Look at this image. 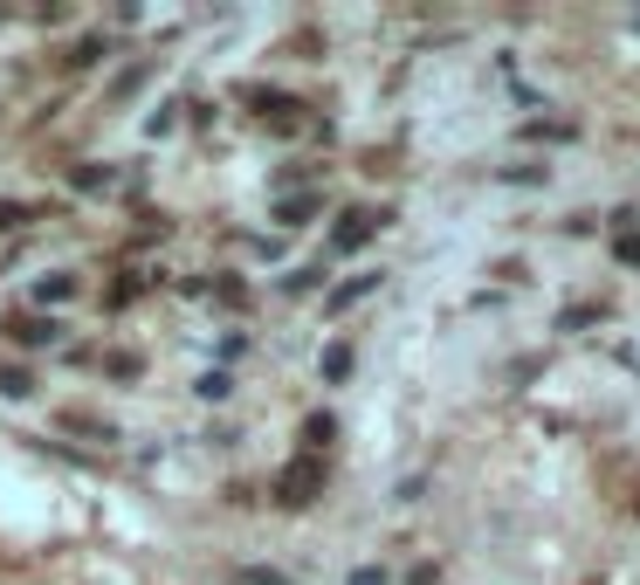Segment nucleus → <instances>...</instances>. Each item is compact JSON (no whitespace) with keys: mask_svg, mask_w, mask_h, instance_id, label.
Here are the masks:
<instances>
[{"mask_svg":"<svg viewBox=\"0 0 640 585\" xmlns=\"http://www.w3.org/2000/svg\"><path fill=\"white\" fill-rule=\"evenodd\" d=\"M613 248H620V262H640V234H633V227H620V242H613Z\"/></svg>","mask_w":640,"mask_h":585,"instance_id":"15","label":"nucleus"},{"mask_svg":"<svg viewBox=\"0 0 640 585\" xmlns=\"http://www.w3.org/2000/svg\"><path fill=\"white\" fill-rule=\"evenodd\" d=\"M379 221H386V214H366V207H351V214H345V221L331 227V248H338V255H351V248H366L372 234H379Z\"/></svg>","mask_w":640,"mask_h":585,"instance_id":"2","label":"nucleus"},{"mask_svg":"<svg viewBox=\"0 0 640 585\" xmlns=\"http://www.w3.org/2000/svg\"><path fill=\"white\" fill-rule=\"evenodd\" d=\"M351 585H386V572H379V565H358V572H351Z\"/></svg>","mask_w":640,"mask_h":585,"instance_id":"17","label":"nucleus"},{"mask_svg":"<svg viewBox=\"0 0 640 585\" xmlns=\"http://www.w3.org/2000/svg\"><path fill=\"white\" fill-rule=\"evenodd\" d=\"M324 379H351V344H324Z\"/></svg>","mask_w":640,"mask_h":585,"instance_id":"8","label":"nucleus"},{"mask_svg":"<svg viewBox=\"0 0 640 585\" xmlns=\"http://www.w3.org/2000/svg\"><path fill=\"white\" fill-rule=\"evenodd\" d=\"M69 296H76V276H69V269H49V276L35 283V303H49V310L69 303Z\"/></svg>","mask_w":640,"mask_h":585,"instance_id":"3","label":"nucleus"},{"mask_svg":"<svg viewBox=\"0 0 640 585\" xmlns=\"http://www.w3.org/2000/svg\"><path fill=\"white\" fill-rule=\"evenodd\" d=\"M242 585H283V572H269V565H249V572H242Z\"/></svg>","mask_w":640,"mask_h":585,"instance_id":"16","label":"nucleus"},{"mask_svg":"<svg viewBox=\"0 0 640 585\" xmlns=\"http://www.w3.org/2000/svg\"><path fill=\"white\" fill-rule=\"evenodd\" d=\"M633 28H640V14H633Z\"/></svg>","mask_w":640,"mask_h":585,"instance_id":"18","label":"nucleus"},{"mask_svg":"<svg viewBox=\"0 0 640 585\" xmlns=\"http://www.w3.org/2000/svg\"><path fill=\"white\" fill-rule=\"evenodd\" d=\"M14 338H21V344H56V318H21Z\"/></svg>","mask_w":640,"mask_h":585,"instance_id":"6","label":"nucleus"},{"mask_svg":"<svg viewBox=\"0 0 640 585\" xmlns=\"http://www.w3.org/2000/svg\"><path fill=\"white\" fill-rule=\"evenodd\" d=\"M331 441H338V420H331V413H310V420H303V448H310V455H324Z\"/></svg>","mask_w":640,"mask_h":585,"instance_id":"4","label":"nucleus"},{"mask_svg":"<svg viewBox=\"0 0 640 585\" xmlns=\"http://www.w3.org/2000/svg\"><path fill=\"white\" fill-rule=\"evenodd\" d=\"M69 62H76V69H90V62H104V35H84V42L69 49Z\"/></svg>","mask_w":640,"mask_h":585,"instance_id":"10","label":"nucleus"},{"mask_svg":"<svg viewBox=\"0 0 640 585\" xmlns=\"http://www.w3.org/2000/svg\"><path fill=\"white\" fill-rule=\"evenodd\" d=\"M227 393H234L227 372H207V379H200V400H227Z\"/></svg>","mask_w":640,"mask_h":585,"instance_id":"12","label":"nucleus"},{"mask_svg":"<svg viewBox=\"0 0 640 585\" xmlns=\"http://www.w3.org/2000/svg\"><path fill=\"white\" fill-rule=\"evenodd\" d=\"M317 489H324V455H303V461H290L283 476H275V503H283V510L317 503Z\"/></svg>","mask_w":640,"mask_h":585,"instance_id":"1","label":"nucleus"},{"mask_svg":"<svg viewBox=\"0 0 640 585\" xmlns=\"http://www.w3.org/2000/svg\"><path fill=\"white\" fill-rule=\"evenodd\" d=\"M317 290V269H290V276H283V296H310Z\"/></svg>","mask_w":640,"mask_h":585,"instance_id":"11","label":"nucleus"},{"mask_svg":"<svg viewBox=\"0 0 640 585\" xmlns=\"http://www.w3.org/2000/svg\"><path fill=\"white\" fill-rule=\"evenodd\" d=\"M28 221V207H14V201H0V234H14Z\"/></svg>","mask_w":640,"mask_h":585,"instance_id":"14","label":"nucleus"},{"mask_svg":"<svg viewBox=\"0 0 640 585\" xmlns=\"http://www.w3.org/2000/svg\"><path fill=\"white\" fill-rule=\"evenodd\" d=\"M317 214V193H297V201H275V221H283V227H303Z\"/></svg>","mask_w":640,"mask_h":585,"instance_id":"5","label":"nucleus"},{"mask_svg":"<svg viewBox=\"0 0 640 585\" xmlns=\"http://www.w3.org/2000/svg\"><path fill=\"white\" fill-rule=\"evenodd\" d=\"M372 283H379V276H351V283H338V290H331V310H351V303L366 296Z\"/></svg>","mask_w":640,"mask_h":585,"instance_id":"9","label":"nucleus"},{"mask_svg":"<svg viewBox=\"0 0 640 585\" xmlns=\"http://www.w3.org/2000/svg\"><path fill=\"white\" fill-rule=\"evenodd\" d=\"M0 393H14V400H21V393H35V379H28V372H0Z\"/></svg>","mask_w":640,"mask_h":585,"instance_id":"13","label":"nucleus"},{"mask_svg":"<svg viewBox=\"0 0 640 585\" xmlns=\"http://www.w3.org/2000/svg\"><path fill=\"white\" fill-rule=\"evenodd\" d=\"M69 186H76V193H104L110 173H104V166H69Z\"/></svg>","mask_w":640,"mask_h":585,"instance_id":"7","label":"nucleus"}]
</instances>
